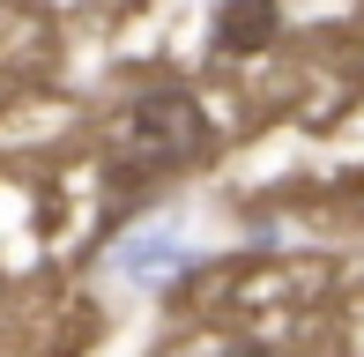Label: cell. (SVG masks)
<instances>
[{
	"label": "cell",
	"instance_id": "1",
	"mask_svg": "<svg viewBox=\"0 0 364 357\" xmlns=\"http://www.w3.org/2000/svg\"><path fill=\"white\" fill-rule=\"evenodd\" d=\"M201 149H208V112H201V97L178 90V82L141 90L134 105H127V119H119V142H112V178L141 186V178H164V171L193 164Z\"/></svg>",
	"mask_w": 364,
	"mask_h": 357
},
{
	"label": "cell",
	"instance_id": "2",
	"mask_svg": "<svg viewBox=\"0 0 364 357\" xmlns=\"http://www.w3.org/2000/svg\"><path fill=\"white\" fill-rule=\"evenodd\" d=\"M275 30H283V0H223L216 23H208V38H216V53L245 60V53H268Z\"/></svg>",
	"mask_w": 364,
	"mask_h": 357
}]
</instances>
